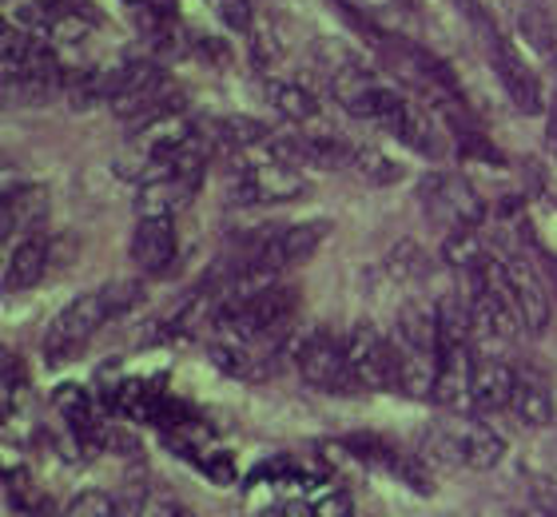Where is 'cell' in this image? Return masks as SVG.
<instances>
[{
  "instance_id": "cell-1",
  "label": "cell",
  "mask_w": 557,
  "mask_h": 517,
  "mask_svg": "<svg viewBox=\"0 0 557 517\" xmlns=\"http://www.w3.org/2000/svg\"><path fill=\"white\" fill-rule=\"evenodd\" d=\"M422 446L442 466H458V470H494L506 458V442H502L490 426L470 422V418H450V422H434L422 434Z\"/></svg>"
},
{
  "instance_id": "cell-2",
  "label": "cell",
  "mask_w": 557,
  "mask_h": 517,
  "mask_svg": "<svg viewBox=\"0 0 557 517\" xmlns=\"http://www.w3.org/2000/svg\"><path fill=\"white\" fill-rule=\"evenodd\" d=\"M462 4L470 9V21L478 24L482 48H486L490 64H494V76L502 81V88H506L510 103L518 108V112L537 115V112H542V81H537V72L530 69V60L518 52V45L502 33L498 24L490 21V16H482V9H478L474 0H462Z\"/></svg>"
},
{
  "instance_id": "cell-3",
  "label": "cell",
  "mask_w": 557,
  "mask_h": 517,
  "mask_svg": "<svg viewBox=\"0 0 557 517\" xmlns=\"http://www.w3.org/2000/svg\"><path fill=\"white\" fill-rule=\"evenodd\" d=\"M311 192L302 168L278 160H235V172L227 180V199L235 207H275L302 199Z\"/></svg>"
},
{
  "instance_id": "cell-4",
  "label": "cell",
  "mask_w": 557,
  "mask_h": 517,
  "mask_svg": "<svg viewBox=\"0 0 557 517\" xmlns=\"http://www.w3.org/2000/svg\"><path fill=\"white\" fill-rule=\"evenodd\" d=\"M290 358H295L299 379L307 382V386H314V391H326V394L359 391V382L350 374L347 338H338V334L326 331V327H314V331L299 334V343L290 346Z\"/></svg>"
},
{
  "instance_id": "cell-5",
  "label": "cell",
  "mask_w": 557,
  "mask_h": 517,
  "mask_svg": "<svg viewBox=\"0 0 557 517\" xmlns=\"http://www.w3.org/2000/svg\"><path fill=\"white\" fill-rule=\"evenodd\" d=\"M112 319L108 315V303H104V291H84L69 307L60 310L57 319L48 322L45 331V358L52 367L60 362H72V358L81 355L84 346L92 343V334Z\"/></svg>"
},
{
  "instance_id": "cell-6",
  "label": "cell",
  "mask_w": 557,
  "mask_h": 517,
  "mask_svg": "<svg viewBox=\"0 0 557 517\" xmlns=\"http://www.w3.org/2000/svg\"><path fill=\"white\" fill-rule=\"evenodd\" d=\"M418 199L430 211V219H438L446 231L458 227H478L486 219V204L474 187L466 184L462 175L454 172H430L418 187Z\"/></svg>"
},
{
  "instance_id": "cell-7",
  "label": "cell",
  "mask_w": 557,
  "mask_h": 517,
  "mask_svg": "<svg viewBox=\"0 0 557 517\" xmlns=\"http://www.w3.org/2000/svg\"><path fill=\"white\" fill-rule=\"evenodd\" d=\"M347 358L359 391H398L395 338H386V334H379L374 327L362 322V327H355L347 334Z\"/></svg>"
},
{
  "instance_id": "cell-8",
  "label": "cell",
  "mask_w": 557,
  "mask_h": 517,
  "mask_svg": "<svg viewBox=\"0 0 557 517\" xmlns=\"http://www.w3.org/2000/svg\"><path fill=\"white\" fill-rule=\"evenodd\" d=\"M391 139L398 144H407L410 151L418 156H426V160H442L446 156V132L438 127L434 112H430L426 103L410 100V96L398 93V100L391 103V112L383 115V124H379Z\"/></svg>"
},
{
  "instance_id": "cell-9",
  "label": "cell",
  "mask_w": 557,
  "mask_h": 517,
  "mask_svg": "<svg viewBox=\"0 0 557 517\" xmlns=\"http://www.w3.org/2000/svg\"><path fill=\"white\" fill-rule=\"evenodd\" d=\"M199 192V172H168L144 180L136 196L139 219H175Z\"/></svg>"
},
{
  "instance_id": "cell-10",
  "label": "cell",
  "mask_w": 557,
  "mask_h": 517,
  "mask_svg": "<svg viewBox=\"0 0 557 517\" xmlns=\"http://www.w3.org/2000/svg\"><path fill=\"white\" fill-rule=\"evenodd\" d=\"M128 255L144 275H163L175 259V219H139L132 227Z\"/></svg>"
},
{
  "instance_id": "cell-11",
  "label": "cell",
  "mask_w": 557,
  "mask_h": 517,
  "mask_svg": "<svg viewBox=\"0 0 557 517\" xmlns=\"http://www.w3.org/2000/svg\"><path fill=\"white\" fill-rule=\"evenodd\" d=\"M506 287L513 295V307L522 315V327L530 334H546L549 327V295L542 287V279L534 275V267L525 259H506Z\"/></svg>"
},
{
  "instance_id": "cell-12",
  "label": "cell",
  "mask_w": 557,
  "mask_h": 517,
  "mask_svg": "<svg viewBox=\"0 0 557 517\" xmlns=\"http://www.w3.org/2000/svg\"><path fill=\"white\" fill-rule=\"evenodd\" d=\"M48 271H52V239L40 235V231H28V235L12 247L9 263H4V291H9V295L33 291Z\"/></svg>"
},
{
  "instance_id": "cell-13",
  "label": "cell",
  "mask_w": 557,
  "mask_h": 517,
  "mask_svg": "<svg viewBox=\"0 0 557 517\" xmlns=\"http://www.w3.org/2000/svg\"><path fill=\"white\" fill-rule=\"evenodd\" d=\"M518 391V370L498 358H478L474 362V410H510Z\"/></svg>"
},
{
  "instance_id": "cell-14",
  "label": "cell",
  "mask_w": 557,
  "mask_h": 517,
  "mask_svg": "<svg viewBox=\"0 0 557 517\" xmlns=\"http://www.w3.org/2000/svg\"><path fill=\"white\" fill-rule=\"evenodd\" d=\"M48 192L45 187H12L4 192V207H0V235H21L24 227H33L36 219L45 216Z\"/></svg>"
},
{
  "instance_id": "cell-15",
  "label": "cell",
  "mask_w": 557,
  "mask_h": 517,
  "mask_svg": "<svg viewBox=\"0 0 557 517\" xmlns=\"http://www.w3.org/2000/svg\"><path fill=\"white\" fill-rule=\"evenodd\" d=\"M263 96L283 120L290 124H311L319 120V100L311 96V88H302L295 81H263Z\"/></svg>"
},
{
  "instance_id": "cell-16",
  "label": "cell",
  "mask_w": 557,
  "mask_h": 517,
  "mask_svg": "<svg viewBox=\"0 0 557 517\" xmlns=\"http://www.w3.org/2000/svg\"><path fill=\"white\" fill-rule=\"evenodd\" d=\"M510 410L518 414V422H525V426H534V430H542V426L554 422L557 406H554V394H549L546 382L522 379V374H518V391H513Z\"/></svg>"
},
{
  "instance_id": "cell-17",
  "label": "cell",
  "mask_w": 557,
  "mask_h": 517,
  "mask_svg": "<svg viewBox=\"0 0 557 517\" xmlns=\"http://www.w3.org/2000/svg\"><path fill=\"white\" fill-rule=\"evenodd\" d=\"M442 259H446L454 271H462V275H478V271L490 263V251H486V243L478 239V227H458V231H446Z\"/></svg>"
},
{
  "instance_id": "cell-18",
  "label": "cell",
  "mask_w": 557,
  "mask_h": 517,
  "mask_svg": "<svg viewBox=\"0 0 557 517\" xmlns=\"http://www.w3.org/2000/svg\"><path fill=\"white\" fill-rule=\"evenodd\" d=\"M350 12H362V28L367 33H395L410 21V0H343Z\"/></svg>"
},
{
  "instance_id": "cell-19",
  "label": "cell",
  "mask_w": 557,
  "mask_h": 517,
  "mask_svg": "<svg viewBox=\"0 0 557 517\" xmlns=\"http://www.w3.org/2000/svg\"><path fill=\"white\" fill-rule=\"evenodd\" d=\"M350 172L359 175L362 184H374V187H386V184H398L407 168L398 160H391L386 151L371 148V144H355V160H350Z\"/></svg>"
},
{
  "instance_id": "cell-20",
  "label": "cell",
  "mask_w": 557,
  "mask_h": 517,
  "mask_svg": "<svg viewBox=\"0 0 557 517\" xmlns=\"http://www.w3.org/2000/svg\"><path fill=\"white\" fill-rule=\"evenodd\" d=\"M100 291H104V303L112 319L136 310L139 299H144V283H136V279H116V283H108V287H100Z\"/></svg>"
},
{
  "instance_id": "cell-21",
  "label": "cell",
  "mask_w": 557,
  "mask_h": 517,
  "mask_svg": "<svg viewBox=\"0 0 557 517\" xmlns=\"http://www.w3.org/2000/svg\"><path fill=\"white\" fill-rule=\"evenodd\" d=\"M220 24H227L232 33H251L256 28V16H251V0H203Z\"/></svg>"
},
{
  "instance_id": "cell-22",
  "label": "cell",
  "mask_w": 557,
  "mask_h": 517,
  "mask_svg": "<svg viewBox=\"0 0 557 517\" xmlns=\"http://www.w3.org/2000/svg\"><path fill=\"white\" fill-rule=\"evenodd\" d=\"M64 517H128V514H124L120 502H112L108 494L88 490V494H81L69 509H64Z\"/></svg>"
},
{
  "instance_id": "cell-23",
  "label": "cell",
  "mask_w": 557,
  "mask_h": 517,
  "mask_svg": "<svg viewBox=\"0 0 557 517\" xmlns=\"http://www.w3.org/2000/svg\"><path fill=\"white\" fill-rule=\"evenodd\" d=\"M355 514V502H350L347 490H319L307 502V517H350Z\"/></svg>"
},
{
  "instance_id": "cell-24",
  "label": "cell",
  "mask_w": 557,
  "mask_h": 517,
  "mask_svg": "<svg viewBox=\"0 0 557 517\" xmlns=\"http://www.w3.org/2000/svg\"><path fill=\"white\" fill-rule=\"evenodd\" d=\"M132 517H196L184 502H175L168 494H144L136 502V514Z\"/></svg>"
},
{
  "instance_id": "cell-25",
  "label": "cell",
  "mask_w": 557,
  "mask_h": 517,
  "mask_svg": "<svg viewBox=\"0 0 557 517\" xmlns=\"http://www.w3.org/2000/svg\"><path fill=\"white\" fill-rule=\"evenodd\" d=\"M124 4L136 9L139 28H151V24H160L172 16V0H124Z\"/></svg>"
},
{
  "instance_id": "cell-26",
  "label": "cell",
  "mask_w": 557,
  "mask_h": 517,
  "mask_svg": "<svg viewBox=\"0 0 557 517\" xmlns=\"http://www.w3.org/2000/svg\"><path fill=\"white\" fill-rule=\"evenodd\" d=\"M60 410L69 414V418H72V422H76V426L88 422V398H84L81 386H72V391H69V386H64V391H60Z\"/></svg>"
},
{
  "instance_id": "cell-27",
  "label": "cell",
  "mask_w": 557,
  "mask_h": 517,
  "mask_svg": "<svg viewBox=\"0 0 557 517\" xmlns=\"http://www.w3.org/2000/svg\"><path fill=\"white\" fill-rule=\"evenodd\" d=\"M534 506L546 509L549 517H557V482H546V478H537V482H534Z\"/></svg>"
},
{
  "instance_id": "cell-28",
  "label": "cell",
  "mask_w": 557,
  "mask_h": 517,
  "mask_svg": "<svg viewBox=\"0 0 557 517\" xmlns=\"http://www.w3.org/2000/svg\"><path fill=\"white\" fill-rule=\"evenodd\" d=\"M546 275H549V287L557 291V255H546Z\"/></svg>"
},
{
  "instance_id": "cell-29",
  "label": "cell",
  "mask_w": 557,
  "mask_h": 517,
  "mask_svg": "<svg viewBox=\"0 0 557 517\" xmlns=\"http://www.w3.org/2000/svg\"><path fill=\"white\" fill-rule=\"evenodd\" d=\"M513 517H549L546 509H537V506H530V509H518Z\"/></svg>"
}]
</instances>
